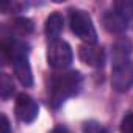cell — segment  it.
<instances>
[{
  "instance_id": "6da1fadb",
  "label": "cell",
  "mask_w": 133,
  "mask_h": 133,
  "mask_svg": "<svg viewBox=\"0 0 133 133\" xmlns=\"http://www.w3.org/2000/svg\"><path fill=\"white\" fill-rule=\"evenodd\" d=\"M82 86H83V77L78 71H63L59 74H55L50 82L52 103L55 107L61 105L66 99L77 96Z\"/></svg>"
},
{
  "instance_id": "7a4b0ae2",
  "label": "cell",
  "mask_w": 133,
  "mask_h": 133,
  "mask_svg": "<svg viewBox=\"0 0 133 133\" xmlns=\"http://www.w3.org/2000/svg\"><path fill=\"white\" fill-rule=\"evenodd\" d=\"M71 30L82 39L85 44H96L97 42V31L92 24L91 16L83 10H71L69 14Z\"/></svg>"
},
{
  "instance_id": "3957f363",
  "label": "cell",
  "mask_w": 133,
  "mask_h": 133,
  "mask_svg": "<svg viewBox=\"0 0 133 133\" xmlns=\"http://www.w3.org/2000/svg\"><path fill=\"white\" fill-rule=\"evenodd\" d=\"M72 59H74L72 49L66 41L56 39V41H52L49 44V47H47V61H49L50 68L63 71L66 68H69Z\"/></svg>"
},
{
  "instance_id": "277c9868",
  "label": "cell",
  "mask_w": 133,
  "mask_h": 133,
  "mask_svg": "<svg viewBox=\"0 0 133 133\" xmlns=\"http://www.w3.org/2000/svg\"><path fill=\"white\" fill-rule=\"evenodd\" d=\"M111 85L117 92H125L133 86V61L113 66Z\"/></svg>"
},
{
  "instance_id": "5b68a950",
  "label": "cell",
  "mask_w": 133,
  "mask_h": 133,
  "mask_svg": "<svg viewBox=\"0 0 133 133\" xmlns=\"http://www.w3.org/2000/svg\"><path fill=\"white\" fill-rule=\"evenodd\" d=\"M14 111H16V116L19 117V121H22L25 124H30V122H33L38 117V114H39V105H38V102L31 96L22 92L16 99Z\"/></svg>"
},
{
  "instance_id": "8992f818",
  "label": "cell",
  "mask_w": 133,
  "mask_h": 133,
  "mask_svg": "<svg viewBox=\"0 0 133 133\" xmlns=\"http://www.w3.org/2000/svg\"><path fill=\"white\" fill-rule=\"evenodd\" d=\"M78 58L91 68H102L105 63V50L96 44H82L78 47Z\"/></svg>"
},
{
  "instance_id": "52a82bcc",
  "label": "cell",
  "mask_w": 133,
  "mask_h": 133,
  "mask_svg": "<svg viewBox=\"0 0 133 133\" xmlns=\"http://www.w3.org/2000/svg\"><path fill=\"white\" fill-rule=\"evenodd\" d=\"M13 69L14 75L24 86H31L33 85V72L28 63V56H19L13 61Z\"/></svg>"
},
{
  "instance_id": "ba28073f",
  "label": "cell",
  "mask_w": 133,
  "mask_h": 133,
  "mask_svg": "<svg viewBox=\"0 0 133 133\" xmlns=\"http://www.w3.org/2000/svg\"><path fill=\"white\" fill-rule=\"evenodd\" d=\"M103 27L110 33H124L128 27V21H125L122 16H119L114 11H107L102 17Z\"/></svg>"
},
{
  "instance_id": "9c48e42d",
  "label": "cell",
  "mask_w": 133,
  "mask_h": 133,
  "mask_svg": "<svg viewBox=\"0 0 133 133\" xmlns=\"http://www.w3.org/2000/svg\"><path fill=\"white\" fill-rule=\"evenodd\" d=\"M63 27H64V19L59 13H52L47 19H45V25H44V31H45V36L52 41H56L63 31Z\"/></svg>"
},
{
  "instance_id": "30bf717a",
  "label": "cell",
  "mask_w": 133,
  "mask_h": 133,
  "mask_svg": "<svg viewBox=\"0 0 133 133\" xmlns=\"http://www.w3.org/2000/svg\"><path fill=\"white\" fill-rule=\"evenodd\" d=\"M131 52V42L127 38H121L113 44V66L122 64L128 61V55Z\"/></svg>"
},
{
  "instance_id": "8fae6325",
  "label": "cell",
  "mask_w": 133,
  "mask_h": 133,
  "mask_svg": "<svg viewBox=\"0 0 133 133\" xmlns=\"http://www.w3.org/2000/svg\"><path fill=\"white\" fill-rule=\"evenodd\" d=\"M11 31L17 36H28L33 31V22L28 17H16L11 22Z\"/></svg>"
},
{
  "instance_id": "7c38bea8",
  "label": "cell",
  "mask_w": 133,
  "mask_h": 133,
  "mask_svg": "<svg viewBox=\"0 0 133 133\" xmlns=\"http://www.w3.org/2000/svg\"><path fill=\"white\" fill-rule=\"evenodd\" d=\"M113 11L130 22L133 19V2L131 0H117L113 3Z\"/></svg>"
},
{
  "instance_id": "4fadbf2b",
  "label": "cell",
  "mask_w": 133,
  "mask_h": 133,
  "mask_svg": "<svg viewBox=\"0 0 133 133\" xmlns=\"http://www.w3.org/2000/svg\"><path fill=\"white\" fill-rule=\"evenodd\" d=\"M13 94H14L13 78L8 74H2V75H0V96H2L3 100H8Z\"/></svg>"
},
{
  "instance_id": "5bb4252c",
  "label": "cell",
  "mask_w": 133,
  "mask_h": 133,
  "mask_svg": "<svg viewBox=\"0 0 133 133\" xmlns=\"http://www.w3.org/2000/svg\"><path fill=\"white\" fill-rule=\"evenodd\" d=\"M83 133H110V130L107 127H103L102 124L91 121L83 125Z\"/></svg>"
},
{
  "instance_id": "9a60e30c",
  "label": "cell",
  "mask_w": 133,
  "mask_h": 133,
  "mask_svg": "<svg viewBox=\"0 0 133 133\" xmlns=\"http://www.w3.org/2000/svg\"><path fill=\"white\" fill-rule=\"evenodd\" d=\"M121 133H133V113H127L121 122Z\"/></svg>"
},
{
  "instance_id": "2e32d148",
  "label": "cell",
  "mask_w": 133,
  "mask_h": 133,
  "mask_svg": "<svg viewBox=\"0 0 133 133\" xmlns=\"http://www.w3.org/2000/svg\"><path fill=\"white\" fill-rule=\"evenodd\" d=\"M0 127H2V133H10L11 127H10V121L5 114H2V124H0Z\"/></svg>"
},
{
  "instance_id": "e0dca14e",
  "label": "cell",
  "mask_w": 133,
  "mask_h": 133,
  "mask_svg": "<svg viewBox=\"0 0 133 133\" xmlns=\"http://www.w3.org/2000/svg\"><path fill=\"white\" fill-rule=\"evenodd\" d=\"M50 133H69L68 131V128H64V127H61V125H58V127H55Z\"/></svg>"
}]
</instances>
